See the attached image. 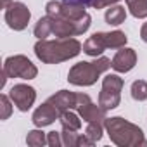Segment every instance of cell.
Returning <instances> with one entry per match:
<instances>
[{
	"label": "cell",
	"mask_w": 147,
	"mask_h": 147,
	"mask_svg": "<svg viewBox=\"0 0 147 147\" xmlns=\"http://www.w3.org/2000/svg\"><path fill=\"white\" fill-rule=\"evenodd\" d=\"M82 49L83 47L76 38H45L35 43V54L45 64H59L67 59H73L82 52Z\"/></svg>",
	"instance_id": "cell-1"
},
{
	"label": "cell",
	"mask_w": 147,
	"mask_h": 147,
	"mask_svg": "<svg viewBox=\"0 0 147 147\" xmlns=\"http://www.w3.org/2000/svg\"><path fill=\"white\" fill-rule=\"evenodd\" d=\"M104 128H106L111 142L119 145V147L147 145V140L144 138V131L137 125H133V123H130V121H126L119 116L106 118L104 119Z\"/></svg>",
	"instance_id": "cell-2"
},
{
	"label": "cell",
	"mask_w": 147,
	"mask_h": 147,
	"mask_svg": "<svg viewBox=\"0 0 147 147\" xmlns=\"http://www.w3.org/2000/svg\"><path fill=\"white\" fill-rule=\"evenodd\" d=\"M113 61L107 57H99L94 62H78L69 69V75H67V82L76 85V87H90L97 82V78L106 73L111 66Z\"/></svg>",
	"instance_id": "cell-3"
},
{
	"label": "cell",
	"mask_w": 147,
	"mask_h": 147,
	"mask_svg": "<svg viewBox=\"0 0 147 147\" xmlns=\"http://www.w3.org/2000/svg\"><path fill=\"white\" fill-rule=\"evenodd\" d=\"M128 42V36L116 30V31H109V33H94L92 36H88V40L83 43V52L92 55V57H97L100 55L106 49H121L125 47Z\"/></svg>",
	"instance_id": "cell-4"
},
{
	"label": "cell",
	"mask_w": 147,
	"mask_h": 147,
	"mask_svg": "<svg viewBox=\"0 0 147 147\" xmlns=\"http://www.w3.org/2000/svg\"><path fill=\"white\" fill-rule=\"evenodd\" d=\"M123 78L118 75H106L102 80V90L99 94V104L106 111L114 109L121 102V88H123Z\"/></svg>",
	"instance_id": "cell-5"
},
{
	"label": "cell",
	"mask_w": 147,
	"mask_h": 147,
	"mask_svg": "<svg viewBox=\"0 0 147 147\" xmlns=\"http://www.w3.org/2000/svg\"><path fill=\"white\" fill-rule=\"evenodd\" d=\"M4 73L9 78L33 80L38 75V69L26 55H11L4 62Z\"/></svg>",
	"instance_id": "cell-6"
},
{
	"label": "cell",
	"mask_w": 147,
	"mask_h": 147,
	"mask_svg": "<svg viewBox=\"0 0 147 147\" xmlns=\"http://www.w3.org/2000/svg\"><path fill=\"white\" fill-rule=\"evenodd\" d=\"M31 12L23 2H12L5 9V23L14 31H23L30 23Z\"/></svg>",
	"instance_id": "cell-7"
},
{
	"label": "cell",
	"mask_w": 147,
	"mask_h": 147,
	"mask_svg": "<svg viewBox=\"0 0 147 147\" xmlns=\"http://www.w3.org/2000/svg\"><path fill=\"white\" fill-rule=\"evenodd\" d=\"M76 111L80 114V118L87 123L92 121H104L106 119V109L100 107V104H94L92 99L87 94H78V100H76Z\"/></svg>",
	"instance_id": "cell-8"
},
{
	"label": "cell",
	"mask_w": 147,
	"mask_h": 147,
	"mask_svg": "<svg viewBox=\"0 0 147 147\" xmlns=\"http://www.w3.org/2000/svg\"><path fill=\"white\" fill-rule=\"evenodd\" d=\"M9 97L12 100V104L19 109V111H28L33 104H35V99H36V92L33 87L30 85H24V83H19V85H14L9 92Z\"/></svg>",
	"instance_id": "cell-9"
},
{
	"label": "cell",
	"mask_w": 147,
	"mask_h": 147,
	"mask_svg": "<svg viewBox=\"0 0 147 147\" xmlns=\"http://www.w3.org/2000/svg\"><path fill=\"white\" fill-rule=\"evenodd\" d=\"M137 64V52L133 49H128V47H121L116 55L113 57V69L118 71V73H128L135 67Z\"/></svg>",
	"instance_id": "cell-10"
},
{
	"label": "cell",
	"mask_w": 147,
	"mask_h": 147,
	"mask_svg": "<svg viewBox=\"0 0 147 147\" xmlns=\"http://www.w3.org/2000/svg\"><path fill=\"white\" fill-rule=\"evenodd\" d=\"M59 116H61V113H59V109L54 106V104H50L49 100L47 102H43L35 113H33V125L35 126H38V128H43V126H49V125H52L55 119H59Z\"/></svg>",
	"instance_id": "cell-11"
},
{
	"label": "cell",
	"mask_w": 147,
	"mask_h": 147,
	"mask_svg": "<svg viewBox=\"0 0 147 147\" xmlns=\"http://www.w3.org/2000/svg\"><path fill=\"white\" fill-rule=\"evenodd\" d=\"M50 104H54L59 113H66V111H71V109H76V100H78V94H73L69 90H61L54 95H50L47 99Z\"/></svg>",
	"instance_id": "cell-12"
},
{
	"label": "cell",
	"mask_w": 147,
	"mask_h": 147,
	"mask_svg": "<svg viewBox=\"0 0 147 147\" xmlns=\"http://www.w3.org/2000/svg\"><path fill=\"white\" fill-rule=\"evenodd\" d=\"M59 121H61V126L64 130H73V131H78L82 128V119L80 116H76L73 111H66L59 116Z\"/></svg>",
	"instance_id": "cell-13"
},
{
	"label": "cell",
	"mask_w": 147,
	"mask_h": 147,
	"mask_svg": "<svg viewBox=\"0 0 147 147\" xmlns=\"http://www.w3.org/2000/svg\"><path fill=\"white\" fill-rule=\"evenodd\" d=\"M106 23L107 24H113V26H119L121 23H125V19H126V11H125V7H121V5H114V7H111V9H107L106 11Z\"/></svg>",
	"instance_id": "cell-14"
},
{
	"label": "cell",
	"mask_w": 147,
	"mask_h": 147,
	"mask_svg": "<svg viewBox=\"0 0 147 147\" xmlns=\"http://www.w3.org/2000/svg\"><path fill=\"white\" fill-rule=\"evenodd\" d=\"M35 36L38 40H45L47 36L52 35V18L50 16H43L38 19V23L35 24V30H33Z\"/></svg>",
	"instance_id": "cell-15"
},
{
	"label": "cell",
	"mask_w": 147,
	"mask_h": 147,
	"mask_svg": "<svg viewBox=\"0 0 147 147\" xmlns=\"http://www.w3.org/2000/svg\"><path fill=\"white\" fill-rule=\"evenodd\" d=\"M126 5L133 18L137 19L147 18V0H126Z\"/></svg>",
	"instance_id": "cell-16"
},
{
	"label": "cell",
	"mask_w": 147,
	"mask_h": 147,
	"mask_svg": "<svg viewBox=\"0 0 147 147\" xmlns=\"http://www.w3.org/2000/svg\"><path fill=\"white\" fill-rule=\"evenodd\" d=\"M102 133H104V121H92V123H87L85 135L90 137L94 142H99V140L102 138Z\"/></svg>",
	"instance_id": "cell-17"
},
{
	"label": "cell",
	"mask_w": 147,
	"mask_h": 147,
	"mask_svg": "<svg viewBox=\"0 0 147 147\" xmlns=\"http://www.w3.org/2000/svg\"><path fill=\"white\" fill-rule=\"evenodd\" d=\"M130 92H131V97L135 100H145L147 99V82H144V80L133 82Z\"/></svg>",
	"instance_id": "cell-18"
},
{
	"label": "cell",
	"mask_w": 147,
	"mask_h": 147,
	"mask_svg": "<svg viewBox=\"0 0 147 147\" xmlns=\"http://www.w3.org/2000/svg\"><path fill=\"white\" fill-rule=\"evenodd\" d=\"M26 144L31 145V147H40V145L47 144V137L42 130H31L26 137Z\"/></svg>",
	"instance_id": "cell-19"
},
{
	"label": "cell",
	"mask_w": 147,
	"mask_h": 147,
	"mask_svg": "<svg viewBox=\"0 0 147 147\" xmlns=\"http://www.w3.org/2000/svg\"><path fill=\"white\" fill-rule=\"evenodd\" d=\"M61 137H62V145H67V147H78L80 133L73 131V130H64V128H62Z\"/></svg>",
	"instance_id": "cell-20"
},
{
	"label": "cell",
	"mask_w": 147,
	"mask_h": 147,
	"mask_svg": "<svg viewBox=\"0 0 147 147\" xmlns=\"http://www.w3.org/2000/svg\"><path fill=\"white\" fill-rule=\"evenodd\" d=\"M0 107H2V114H0V118L2 119H7L9 116H11V102H9V97L7 95H0Z\"/></svg>",
	"instance_id": "cell-21"
},
{
	"label": "cell",
	"mask_w": 147,
	"mask_h": 147,
	"mask_svg": "<svg viewBox=\"0 0 147 147\" xmlns=\"http://www.w3.org/2000/svg\"><path fill=\"white\" fill-rule=\"evenodd\" d=\"M47 145L50 147H59L62 145V137L59 131H49L47 133Z\"/></svg>",
	"instance_id": "cell-22"
},
{
	"label": "cell",
	"mask_w": 147,
	"mask_h": 147,
	"mask_svg": "<svg viewBox=\"0 0 147 147\" xmlns=\"http://www.w3.org/2000/svg\"><path fill=\"white\" fill-rule=\"evenodd\" d=\"M116 2H119V0H92V5L90 7H94V9H104V7L113 5Z\"/></svg>",
	"instance_id": "cell-23"
},
{
	"label": "cell",
	"mask_w": 147,
	"mask_h": 147,
	"mask_svg": "<svg viewBox=\"0 0 147 147\" xmlns=\"http://www.w3.org/2000/svg\"><path fill=\"white\" fill-rule=\"evenodd\" d=\"M140 38L147 43V23H144L142 28H140Z\"/></svg>",
	"instance_id": "cell-24"
},
{
	"label": "cell",
	"mask_w": 147,
	"mask_h": 147,
	"mask_svg": "<svg viewBox=\"0 0 147 147\" xmlns=\"http://www.w3.org/2000/svg\"><path fill=\"white\" fill-rule=\"evenodd\" d=\"M62 2H71V4H83V5H92V0H62Z\"/></svg>",
	"instance_id": "cell-25"
},
{
	"label": "cell",
	"mask_w": 147,
	"mask_h": 147,
	"mask_svg": "<svg viewBox=\"0 0 147 147\" xmlns=\"http://www.w3.org/2000/svg\"><path fill=\"white\" fill-rule=\"evenodd\" d=\"M12 2H14V0H0V7H2V9H7Z\"/></svg>",
	"instance_id": "cell-26"
}]
</instances>
